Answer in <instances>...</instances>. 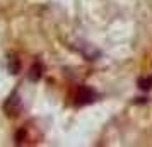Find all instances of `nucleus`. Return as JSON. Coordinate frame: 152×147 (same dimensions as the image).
Masks as SVG:
<instances>
[{
	"label": "nucleus",
	"mask_w": 152,
	"mask_h": 147,
	"mask_svg": "<svg viewBox=\"0 0 152 147\" xmlns=\"http://www.w3.org/2000/svg\"><path fill=\"white\" fill-rule=\"evenodd\" d=\"M4 111H5L7 116H12V118L19 115V111H21V98H19L17 92H12L7 98V101L4 103Z\"/></svg>",
	"instance_id": "nucleus-1"
},
{
	"label": "nucleus",
	"mask_w": 152,
	"mask_h": 147,
	"mask_svg": "<svg viewBox=\"0 0 152 147\" xmlns=\"http://www.w3.org/2000/svg\"><path fill=\"white\" fill-rule=\"evenodd\" d=\"M96 99V92L92 91L91 87H79V91H77V96H75V105L79 106H84V105H89Z\"/></svg>",
	"instance_id": "nucleus-2"
},
{
	"label": "nucleus",
	"mask_w": 152,
	"mask_h": 147,
	"mask_svg": "<svg viewBox=\"0 0 152 147\" xmlns=\"http://www.w3.org/2000/svg\"><path fill=\"white\" fill-rule=\"evenodd\" d=\"M9 72L10 74H19V70H21V63H19V58L15 55H10L9 56Z\"/></svg>",
	"instance_id": "nucleus-3"
},
{
	"label": "nucleus",
	"mask_w": 152,
	"mask_h": 147,
	"mask_svg": "<svg viewBox=\"0 0 152 147\" xmlns=\"http://www.w3.org/2000/svg\"><path fill=\"white\" fill-rule=\"evenodd\" d=\"M41 74H43L41 63H39V62H34V65L31 67V72H29V79H31V80H38V79L41 77Z\"/></svg>",
	"instance_id": "nucleus-4"
}]
</instances>
